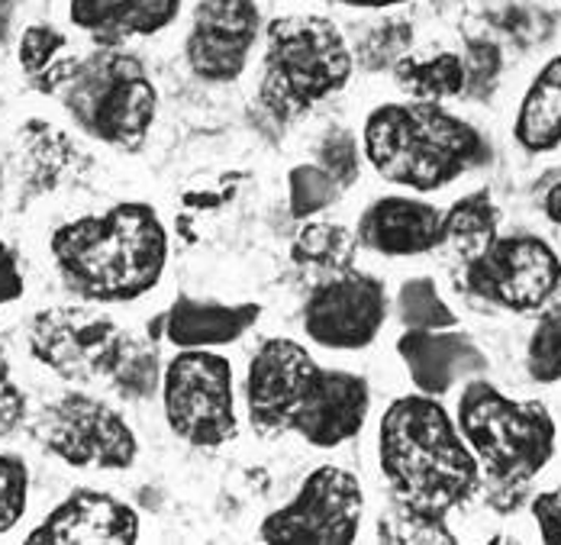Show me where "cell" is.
I'll use <instances>...</instances> for the list:
<instances>
[{
  "label": "cell",
  "mask_w": 561,
  "mask_h": 545,
  "mask_svg": "<svg viewBox=\"0 0 561 545\" xmlns=\"http://www.w3.org/2000/svg\"><path fill=\"white\" fill-rule=\"evenodd\" d=\"M413 53V26L407 20L388 16L381 23H368V30L355 43V61L378 75L385 68H393L403 55Z\"/></svg>",
  "instance_id": "obj_29"
},
{
  "label": "cell",
  "mask_w": 561,
  "mask_h": 545,
  "mask_svg": "<svg viewBox=\"0 0 561 545\" xmlns=\"http://www.w3.org/2000/svg\"><path fill=\"white\" fill-rule=\"evenodd\" d=\"M13 26V0H0V43L10 36Z\"/></svg>",
  "instance_id": "obj_40"
},
{
  "label": "cell",
  "mask_w": 561,
  "mask_h": 545,
  "mask_svg": "<svg viewBox=\"0 0 561 545\" xmlns=\"http://www.w3.org/2000/svg\"><path fill=\"white\" fill-rule=\"evenodd\" d=\"M129 332L113 317L91 307H49L30 320V352L39 365L56 372L61 382H111L119 365Z\"/></svg>",
  "instance_id": "obj_11"
},
{
  "label": "cell",
  "mask_w": 561,
  "mask_h": 545,
  "mask_svg": "<svg viewBox=\"0 0 561 545\" xmlns=\"http://www.w3.org/2000/svg\"><path fill=\"white\" fill-rule=\"evenodd\" d=\"M388 287L368 272H345L317 281L304 304V332L336 352L368 349L388 323Z\"/></svg>",
  "instance_id": "obj_13"
},
{
  "label": "cell",
  "mask_w": 561,
  "mask_h": 545,
  "mask_svg": "<svg viewBox=\"0 0 561 545\" xmlns=\"http://www.w3.org/2000/svg\"><path fill=\"white\" fill-rule=\"evenodd\" d=\"M0 197H3V171H0Z\"/></svg>",
  "instance_id": "obj_41"
},
{
  "label": "cell",
  "mask_w": 561,
  "mask_h": 545,
  "mask_svg": "<svg viewBox=\"0 0 561 545\" xmlns=\"http://www.w3.org/2000/svg\"><path fill=\"white\" fill-rule=\"evenodd\" d=\"M49 249L65 287L88 304L139 300L169 265L165 223L142 201H123L104 214L61 223Z\"/></svg>",
  "instance_id": "obj_2"
},
{
  "label": "cell",
  "mask_w": 561,
  "mask_h": 545,
  "mask_svg": "<svg viewBox=\"0 0 561 545\" xmlns=\"http://www.w3.org/2000/svg\"><path fill=\"white\" fill-rule=\"evenodd\" d=\"M26 420V394L13 382L10 365L0 359V439L16 433Z\"/></svg>",
  "instance_id": "obj_35"
},
{
  "label": "cell",
  "mask_w": 561,
  "mask_h": 545,
  "mask_svg": "<svg viewBox=\"0 0 561 545\" xmlns=\"http://www.w3.org/2000/svg\"><path fill=\"white\" fill-rule=\"evenodd\" d=\"M181 13V0H71V23L94 39V46H123L139 36L169 30Z\"/></svg>",
  "instance_id": "obj_19"
},
{
  "label": "cell",
  "mask_w": 561,
  "mask_h": 545,
  "mask_svg": "<svg viewBox=\"0 0 561 545\" xmlns=\"http://www.w3.org/2000/svg\"><path fill=\"white\" fill-rule=\"evenodd\" d=\"M526 372L536 384L561 382V300L546 304L526 345Z\"/></svg>",
  "instance_id": "obj_30"
},
{
  "label": "cell",
  "mask_w": 561,
  "mask_h": 545,
  "mask_svg": "<svg viewBox=\"0 0 561 545\" xmlns=\"http://www.w3.org/2000/svg\"><path fill=\"white\" fill-rule=\"evenodd\" d=\"M458 430L471 445L488 485L529 488L556 455V420L539 400H513L494 382L471 378L458 397Z\"/></svg>",
  "instance_id": "obj_7"
},
{
  "label": "cell",
  "mask_w": 561,
  "mask_h": 545,
  "mask_svg": "<svg viewBox=\"0 0 561 545\" xmlns=\"http://www.w3.org/2000/svg\"><path fill=\"white\" fill-rule=\"evenodd\" d=\"M317 164L339 184V191H348L358 174H362V156H358V139L348 129H330L323 143L317 146Z\"/></svg>",
  "instance_id": "obj_34"
},
{
  "label": "cell",
  "mask_w": 561,
  "mask_h": 545,
  "mask_svg": "<svg viewBox=\"0 0 561 545\" xmlns=\"http://www.w3.org/2000/svg\"><path fill=\"white\" fill-rule=\"evenodd\" d=\"M455 287L484 307L533 314L559 294L561 259L546 239L533 232H510L497 236L481 256L461 262Z\"/></svg>",
  "instance_id": "obj_8"
},
{
  "label": "cell",
  "mask_w": 561,
  "mask_h": 545,
  "mask_svg": "<svg viewBox=\"0 0 561 545\" xmlns=\"http://www.w3.org/2000/svg\"><path fill=\"white\" fill-rule=\"evenodd\" d=\"M245 410L262 439L294 433L307 445L336 449L365 430L371 390L362 375L323 368L300 342L278 336L249 362Z\"/></svg>",
  "instance_id": "obj_1"
},
{
  "label": "cell",
  "mask_w": 561,
  "mask_h": 545,
  "mask_svg": "<svg viewBox=\"0 0 561 545\" xmlns=\"http://www.w3.org/2000/svg\"><path fill=\"white\" fill-rule=\"evenodd\" d=\"M465 61V98H488L497 88V78L504 71V53L494 39H468V53L461 55Z\"/></svg>",
  "instance_id": "obj_32"
},
{
  "label": "cell",
  "mask_w": 561,
  "mask_h": 545,
  "mask_svg": "<svg viewBox=\"0 0 561 545\" xmlns=\"http://www.w3.org/2000/svg\"><path fill=\"white\" fill-rule=\"evenodd\" d=\"M365 516L362 481L336 465H320L310 472L294 493L275 513L265 516L259 536L265 543H310V545H348L355 543Z\"/></svg>",
  "instance_id": "obj_12"
},
{
  "label": "cell",
  "mask_w": 561,
  "mask_h": 545,
  "mask_svg": "<svg viewBox=\"0 0 561 545\" xmlns=\"http://www.w3.org/2000/svg\"><path fill=\"white\" fill-rule=\"evenodd\" d=\"M355 252H358L355 229L342 223H320V219L304 223L290 242V262L300 272L317 274L320 281L352 272Z\"/></svg>",
  "instance_id": "obj_24"
},
{
  "label": "cell",
  "mask_w": 561,
  "mask_h": 545,
  "mask_svg": "<svg viewBox=\"0 0 561 545\" xmlns=\"http://www.w3.org/2000/svg\"><path fill=\"white\" fill-rule=\"evenodd\" d=\"M30 468L20 455L0 452V536H7L26 513Z\"/></svg>",
  "instance_id": "obj_33"
},
{
  "label": "cell",
  "mask_w": 561,
  "mask_h": 545,
  "mask_svg": "<svg viewBox=\"0 0 561 545\" xmlns=\"http://www.w3.org/2000/svg\"><path fill=\"white\" fill-rule=\"evenodd\" d=\"M139 540V513L113 493L78 488L26 536L30 545H133Z\"/></svg>",
  "instance_id": "obj_15"
},
{
  "label": "cell",
  "mask_w": 561,
  "mask_h": 545,
  "mask_svg": "<svg viewBox=\"0 0 561 545\" xmlns=\"http://www.w3.org/2000/svg\"><path fill=\"white\" fill-rule=\"evenodd\" d=\"M33 436L71 468L123 472L133 468L139 455L136 433L123 413L84 390H65L46 404L33 423Z\"/></svg>",
  "instance_id": "obj_10"
},
{
  "label": "cell",
  "mask_w": 561,
  "mask_h": 545,
  "mask_svg": "<svg viewBox=\"0 0 561 545\" xmlns=\"http://www.w3.org/2000/svg\"><path fill=\"white\" fill-rule=\"evenodd\" d=\"M397 320L403 329H449L458 317L433 277H407L397 291Z\"/></svg>",
  "instance_id": "obj_27"
},
{
  "label": "cell",
  "mask_w": 561,
  "mask_h": 545,
  "mask_svg": "<svg viewBox=\"0 0 561 545\" xmlns=\"http://www.w3.org/2000/svg\"><path fill=\"white\" fill-rule=\"evenodd\" d=\"M162 359H159V349L156 342H139V339H129L119 365L113 368L111 384L113 390L126 400H149L156 397V390L162 387Z\"/></svg>",
  "instance_id": "obj_28"
},
{
  "label": "cell",
  "mask_w": 561,
  "mask_h": 545,
  "mask_svg": "<svg viewBox=\"0 0 561 545\" xmlns=\"http://www.w3.org/2000/svg\"><path fill=\"white\" fill-rule=\"evenodd\" d=\"M23 291H26V277L20 269V256L13 252V246L0 239V307L20 300Z\"/></svg>",
  "instance_id": "obj_37"
},
{
  "label": "cell",
  "mask_w": 561,
  "mask_h": 545,
  "mask_svg": "<svg viewBox=\"0 0 561 545\" xmlns=\"http://www.w3.org/2000/svg\"><path fill=\"white\" fill-rule=\"evenodd\" d=\"M501 236V211L491 191H471L443 214V246L461 262L481 256Z\"/></svg>",
  "instance_id": "obj_23"
},
{
  "label": "cell",
  "mask_w": 561,
  "mask_h": 545,
  "mask_svg": "<svg viewBox=\"0 0 561 545\" xmlns=\"http://www.w3.org/2000/svg\"><path fill=\"white\" fill-rule=\"evenodd\" d=\"M352 71L355 55L336 20L320 13H284L265 26L259 101L278 123H294L339 94Z\"/></svg>",
  "instance_id": "obj_6"
},
{
  "label": "cell",
  "mask_w": 561,
  "mask_h": 545,
  "mask_svg": "<svg viewBox=\"0 0 561 545\" xmlns=\"http://www.w3.org/2000/svg\"><path fill=\"white\" fill-rule=\"evenodd\" d=\"M16 58H20V68H23L30 88L53 98L65 68L71 65L75 55H68V36L65 33H58L49 23H33L20 36Z\"/></svg>",
  "instance_id": "obj_25"
},
{
  "label": "cell",
  "mask_w": 561,
  "mask_h": 545,
  "mask_svg": "<svg viewBox=\"0 0 561 545\" xmlns=\"http://www.w3.org/2000/svg\"><path fill=\"white\" fill-rule=\"evenodd\" d=\"M23 143V168H20V194L39 197L46 191H56L61 178L75 168L78 149L71 146V139L56 129L53 123L43 120H30L20 133Z\"/></svg>",
  "instance_id": "obj_21"
},
{
  "label": "cell",
  "mask_w": 561,
  "mask_h": 545,
  "mask_svg": "<svg viewBox=\"0 0 561 545\" xmlns=\"http://www.w3.org/2000/svg\"><path fill=\"white\" fill-rule=\"evenodd\" d=\"M368 164L397 188L433 194L491 162V143L478 126L433 101L381 104L362 129Z\"/></svg>",
  "instance_id": "obj_4"
},
{
  "label": "cell",
  "mask_w": 561,
  "mask_h": 545,
  "mask_svg": "<svg viewBox=\"0 0 561 545\" xmlns=\"http://www.w3.org/2000/svg\"><path fill=\"white\" fill-rule=\"evenodd\" d=\"M262 33V10L255 0H201L184 39L191 71L207 84L236 81Z\"/></svg>",
  "instance_id": "obj_14"
},
{
  "label": "cell",
  "mask_w": 561,
  "mask_h": 545,
  "mask_svg": "<svg viewBox=\"0 0 561 545\" xmlns=\"http://www.w3.org/2000/svg\"><path fill=\"white\" fill-rule=\"evenodd\" d=\"M342 7H358V10H388V7H400L407 0H333Z\"/></svg>",
  "instance_id": "obj_39"
},
{
  "label": "cell",
  "mask_w": 561,
  "mask_h": 545,
  "mask_svg": "<svg viewBox=\"0 0 561 545\" xmlns=\"http://www.w3.org/2000/svg\"><path fill=\"white\" fill-rule=\"evenodd\" d=\"M513 136L519 149L536 156L561 149V55L549 58L526 88L516 110Z\"/></svg>",
  "instance_id": "obj_20"
},
{
  "label": "cell",
  "mask_w": 561,
  "mask_h": 545,
  "mask_svg": "<svg viewBox=\"0 0 561 545\" xmlns=\"http://www.w3.org/2000/svg\"><path fill=\"white\" fill-rule=\"evenodd\" d=\"M171 433L194 449H220L239 436L229 359L210 349H181L162 372Z\"/></svg>",
  "instance_id": "obj_9"
},
{
  "label": "cell",
  "mask_w": 561,
  "mask_h": 545,
  "mask_svg": "<svg viewBox=\"0 0 561 545\" xmlns=\"http://www.w3.org/2000/svg\"><path fill=\"white\" fill-rule=\"evenodd\" d=\"M393 81L410 101H455L465 98V61L446 49L410 53L393 65Z\"/></svg>",
  "instance_id": "obj_22"
},
{
  "label": "cell",
  "mask_w": 561,
  "mask_h": 545,
  "mask_svg": "<svg viewBox=\"0 0 561 545\" xmlns=\"http://www.w3.org/2000/svg\"><path fill=\"white\" fill-rule=\"evenodd\" d=\"M529 510H533V520L539 526V536L546 543H561V488L536 493L529 500Z\"/></svg>",
  "instance_id": "obj_36"
},
{
  "label": "cell",
  "mask_w": 561,
  "mask_h": 545,
  "mask_svg": "<svg viewBox=\"0 0 561 545\" xmlns=\"http://www.w3.org/2000/svg\"><path fill=\"white\" fill-rule=\"evenodd\" d=\"M378 462L393 497L443 510L468 503L481 491V462L458 423L430 394L397 397L381 417Z\"/></svg>",
  "instance_id": "obj_3"
},
{
  "label": "cell",
  "mask_w": 561,
  "mask_h": 545,
  "mask_svg": "<svg viewBox=\"0 0 561 545\" xmlns=\"http://www.w3.org/2000/svg\"><path fill=\"white\" fill-rule=\"evenodd\" d=\"M339 184L320 168V164H297L287 174V201L290 214L297 219H310L323 214L339 201Z\"/></svg>",
  "instance_id": "obj_31"
},
{
  "label": "cell",
  "mask_w": 561,
  "mask_h": 545,
  "mask_svg": "<svg viewBox=\"0 0 561 545\" xmlns=\"http://www.w3.org/2000/svg\"><path fill=\"white\" fill-rule=\"evenodd\" d=\"M539 207H542V214H546L549 223L561 226V178L546 184V191H542V197H539Z\"/></svg>",
  "instance_id": "obj_38"
},
{
  "label": "cell",
  "mask_w": 561,
  "mask_h": 545,
  "mask_svg": "<svg viewBox=\"0 0 561 545\" xmlns=\"http://www.w3.org/2000/svg\"><path fill=\"white\" fill-rule=\"evenodd\" d=\"M362 249L385 259H410L443 249V211L420 197L388 194L365 207L355 226Z\"/></svg>",
  "instance_id": "obj_17"
},
{
  "label": "cell",
  "mask_w": 561,
  "mask_h": 545,
  "mask_svg": "<svg viewBox=\"0 0 561 545\" xmlns=\"http://www.w3.org/2000/svg\"><path fill=\"white\" fill-rule=\"evenodd\" d=\"M397 355L420 394L446 397L455 384L481 378L488 372L484 349L465 329H403L397 339Z\"/></svg>",
  "instance_id": "obj_16"
},
{
  "label": "cell",
  "mask_w": 561,
  "mask_h": 545,
  "mask_svg": "<svg viewBox=\"0 0 561 545\" xmlns=\"http://www.w3.org/2000/svg\"><path fill=\"white\" fill-rule=\"evenodd\" d=\"M53 98L84 136L123 152L142 149L159 116L156 81L142 58L123 53V46H98L71 58Z\"/></svg>",
  "instance_id": "obj_5"
},
{
  "label": "cell",
  "mask_w": 561,
  "mask_h": 545,
  "mask_svg": "<svg viewBox=\"0 0 561 545\" xmlns=\"http://www.w3.org/2000/svg\"><path fill=\"white\" fill-rule=\"evenodd\" d=\"M259 317H262L259 304H217V300L181 294L159 317V327L178 349H217L239 342L259 323Z\"/></svg>",
  "instance_id": "obj_18"
},
{
  "label": "cell",
  "mask_w": 561,
  "mask_h": 545,
  "mask_svg": "<svg viewBox=\"0 0 561 545\" xmlns=\"http://www.w3.org/2000/svg\"><path fill=\"white\" fill-rule=\"evenodd\" d=\"M378 536L385 543H458L443 510L416 507L393 493L388 516H381V523H378Z\"/></svg>",
  "instance_id": "obj_26"
}]
</instances>
